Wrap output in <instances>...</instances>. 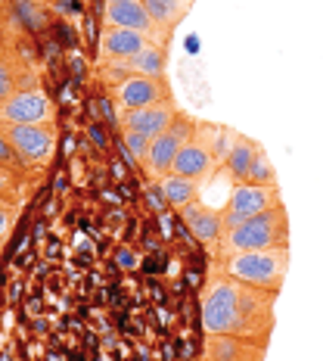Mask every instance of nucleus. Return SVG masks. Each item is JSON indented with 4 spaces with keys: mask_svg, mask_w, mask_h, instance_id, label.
Segmentation results:
<instances>
[{
    "mask_svg": "<svg viewBox=\"0 0 323 361\" xmlns=\"http://www.w3.org/2000/svg\"><path fill=\"white\" fill-rule=\"evenodd\" d=\"M199 318L205 334L270 343L277 327V293L249 287L212 265V277L199 296Z\"/></svg>",
    "mask_w": 323,
    "mask_h": 361,
    "instance_id": "f257e3e1",
    "label": "nucleus"
},
{
    "mask_svg": "<svg viewBox=\"0 0 323 361\" xmlns=\"http://www.w3.org/2000/svg\"><path fill=\"white\" fill-rule=\"evenodd\" d=\"M277 246H289V212L286 206L267 209V212L249 218V221L236 224V228L224 231L217 240V259H227L234 252H252V250H277Z\"/></svg>",
    "mask_w": 323,
    "mask_h": 361,
    "instance_id": "f03ea898",
    "label": "nucleus"
},
{
    "mask_svg": "<svg viewBox=\"0 0 323 361\" xmlns=\"http://www.w3.org/2000/svg\"><path fill=\"white\" fill-rule=\"evenodd\" d=\"M289 262H292L289 246H277V250H252V252H234L227 259H215V268L249 283V287L280 293L289 274Z\"/></svg>",
    "mask_w": 323,
    "mask_h": 361,
    "instance_id": "7ed1b4c3",
    "label": "nucleus"
},
{
    "mask_svg": "<svg viewBox=\"0 0 323 361\" xmlns=\"http://www.w3.org/2000/svg\"><path fill=\"white\" fill-rule=\"evenodd\" d=\"M221 134H224V128H217L212 122H199L196 131H193V137L186 140L184 149L177 153L171 171H175V175H184V178H199V180L215 175L217 162H221V144H217Z\"/></svg>",
    "mask_w": 323,
    "mask_h": 361,
    "instance_id": "20e7f679",
    "label": "nucleus"
},
{
    "mask_svg": "<svg viewBox=\"0 0 323 361\" xmlns=\"http://www.w3.org/2000/svg\"><path fill=\"white\" fill-rule=\"evenodd\" d=\"M0 134L16 147V153L25 159V165L41 175L44 169L53 159L56 149V125H13V122H0Z\"/></svg>",
    "mask_w": 323,
    "mask_h": 361,
    "instance_id": "39448f33",
    "label": "nucleus"
},
{
    "mask_svg": "<svg viewBox=\"0 0 323 361\" xmlns=\"http://www.w3.org/2000/svg\"><path fill=\"white\" fill-rule=\"evenodd\" d=\"M196 125H199V118H193V116H186V112H177V118L171 122L165 131L159 134V137L149 144V153H146V159L140 169L146 171V178L149 180H159L171 171V165H175L177 159V153L184 149V144L193 137V131H196Z\"/></svg>",
    "mask_w": 323,
    "mask_h": 361,
    "instance_id": "423d86ee",
    "label": "nucleus"
},
{
    "mask_svg": "<svg viewBox=\"0 0 323 361\" xmlns=\"http://www.w3.org/2000/svg\"><path fill=\"white\" fill-rule=\"evenodd\" d=\"M283 206L280 184H234L227 202L221 206L224 215V231L236 228V224L249 221V218L267 212V209Z\"/></svg>",
    "mask_w": 323,
    "mask_h": 361,
    "instance_id": "0eeeda50",
    "label": "nucleus"
},
{
    "mask_svg": "<svg viewBox=\"0 0 323 361\" xmlns=\"http://www.w3.org/2000/svg\"><path fill=\"white\" fill-rule=\"evenodd\" d=\"M112 97L118 103V112L153 106V103L171 100V85L168 78H149V75H127L118 85H112Z\"/></svg>",
    "mask_w": 323,
    "mask_h": 361,
    "instance_id": "6e6552de",
    "label": "nucleus"
},
{
    "mask_svg": "<svg viewBox=\"0 0 323 361\" xmlns=\"http://www.w3.org/2000/svg\"><path fill=\"white\" fill-rule=\"evenodd\" d=\"M56 118V106L44 90H19L0 103V122L13 125H47Z\"/></svg>",
    "mask_w": 323,
    "mask_h": 361,
    "instance_id": "1a4fd4ad",
    "label": "nucleus"
},
{
    "mask_svg": "<svg viewBox=\"0 0 323 361\" xmlns=\"http://www.w3.org/2000/svg\"><path fill=\"white\" fill-rule=\"evenodd\" d=\"M177 103L175 97L171 100H162V103H153V106H140V109H127V112H118V128L122 131H137L144 134L146 140H156L159 134L168 128L171 122L177 118Z\"/></svg>",
    "mask_w": 323,
    "mask_h": 361,
    "instance_id": "9d476101",
    "label": "nucleus"
},
{
    "mask_svg": "<svg viewBox=\"0 0 323 361\" xmlns=\"http://www.w3.org/2000/svg\"><path fill=\"white\" fill-rule=\"evenodd\" d=\"M106 22L109 28H131V32L146 35L156 44H168V32H162L146 13L144 4H106Z\"/></svg>",
    "mask_w": 323,
    "mask_h": 361,
    "instance_id": "9b49d317",
    "label": "nucleus"
},
{
    "mask_svg": "<svg viewBox=\"0 0 323 361\" xmlns=\"http://www.w3.org/2000/svg\"><path fill=\"white\" fill-rule=\"evenodd\" d=\"M267 343L243 340V336L205 334V358L208 361H265Z\"/></svg>",
    "mask_w": 323,
    "mask_h": 361,
    "instance_id": "f8f14e48",
    "label": "nucleus"
},
{
    "mask_svg": "<svg viewBox=\"0 0 323 361\" xmlns=\"http://www.w3.org/2000/svg\"><path fill=\"white\" fill-rule=\"evenodd\" d=\"M149 44L146 35L131 32V28H106L100 37V56L103 63H127Z\"/></svg>",
    "mask_w": 323,
    "mask_h": 361,
    "instance_id": "ddd939ff",
    "label": "nucleus"
},
{
    "mask_svg": "<svg viewBox=\"0 0 323 361\" xmlns=\"http://www.w3.org/2000/svg\"><path fill=\"white\" fill-rule=\"evenodd\" d=\"M180 218L186 221L190 234L199 240V243H208V246H217V240L224 234V215L221 209H212V206H202V202H193V206H184L177 209Z\"/></svg>",
    "mask_w": 323,
    "mask_h": 361,
    "instance_id": "4468645a",
    "label": "nucleus"
},
{
    "mask_svg": "<svg viewBox=\"0 0 323 361\" xmlns=\"http://www.w3.org/2000/svg\"><path fill=\"white\" fill-rule=\"evenodd\" d=\"M19 90H41L37 85V72L22 56L10 54L0 59V103H6Z\"/></svg>",
    "mask_w": 323,
    "mask_h": 361,
    "instance_id": "2eb2a0df",
    "label": "nucleus"
},
{
    "mask_svg": "<svg viewBox=\"0 0 323 361\" xmlns=\"http://www.w3.org/2000/svg\"><path fill=\"white\" fill-rule=\"evenodd\" d=\"M258 147L261 144H255L252 137L234 131V137H230V149H227V156H224V165H227L234 184H249V171H252V162H255Z\"/></svg>",
    "mask_w": 323,
    "mask_h": 361,
    "instance_id": "dca6fc26",
    "label": "nucleus"
},
{
    "mask_svg": "<svg viewBox=\"0 0 323 361\" xmlns=\"http://www.w3.org/2000/svg\"><path fill=\"white\" fill-rule=\"evenodd\" d=\"M159 190L165 193L168 206L184 209V206H193V202H199L202 180L199 178H184V175H175V171H168V175L159 180Z\"/></svg>",
    "mask_w": 323,
    "mask_h": 361,
    "instance_id": "f3484780",
    "label": "nucleus"
},
{
    "mask_svg": "<svg viewBox=\"0 0 323 361\" xmlns=\"http://www.w3.org/2000/svg\"><path fill=\"white\" fill-rule=\"evenodd\" d=\"M193 0H144L146 13L153 16V22L162 28V32H175V25L190 13Z\"/></svg>",
    "mask_w": 323,
    "mask_h": 361,
    "instance_id": "a211bd4d",
    "label": "nucleus"
},
{
    "mask_svg": "<svg viewBox=\"0 0 323 361\" xmlns=\"http://www.w3.org/2000/svg\"><path fill=\"white\" fill-rule=\"evenodd\" d=\"M16 4V22L19 25H25L28 32H44L47 28V6H44V0H13Z\"/></svg>",
    "mask_w": 323,
    "mask_h": 361,
    "instance_id": "6ab92c4d",
    "label": "nucleus"
},
{
    "mask_svg": "<svg viewBox=\"0 0 323 361\" xmlns=\"http://www.w3.org/2000/svg\"><path fill=\"white\" fill-rule=\"evenodd\" d=\"M0 169L10 171V175H16V178H22V180H28V184H32V180L37 178L34 171L25 165V159H22V156L16 153V147H13L10 140L4 137V134H0Z\"/></svg>",
    "mask_w": 323,
    "mask_h": 361,
    "instance_id": "aec40b11",
    "label": "nucleus"
},
{
    "mask_svg": "<svg viewBox=\"0 0 323 361\" xmlns=\"http://www.w3.org/2000/svg\"><path fill=\"white\" fill-rule=\"evenodd\" d=\"M25 197H28V180H22V178L0 169V202L19 209L22 202H25Z\"/></svg>",
    "mask_w": 323,
    "mask_h": 361,
    "instance_id": "412c9836",
    "label": "nucleus"
},
{
    "mask_svg": "<svg viewBox=\"0 0 323 361\" xmlns=\"http://www.w3.org/2000/svg\"><path fill=\"white\" fill-rule=\"evenodd\" d=\"M249 184H280L277 180V171L274 165H270L265 147H258V153H255V162H252V171H249Z\"/></svg>",
    "mask_w": 323,
    "mask_h": 361,
    "instance_id": "4be33fe9",
    "label": "nucleus"
},
{
    "mask_svg": "<svg viewBox=\"0 0 323 361\" xmlns=\"http://www.w3.org/2000/svg\"><path fill=\"white\" fill-rule=\"evenodd\" d=\"M122 131V128H118ZM149 144L153 140H146L144 134H137V131H122V147L131 153V159H134V165H144V159H146V153H149Z\"/></svg>",
    "mask_w": 323,
    "mask_h": 361,
    "instance_id": "5701e85b",
    "label": "nucleus"
},
{
    "mask_svg": "<svg viewBox=\"0 0 323 361\" xmlns=\"http://www.w3.org/2000/svg\"><path fill=\"white\" fill-rule=\"evenodd\" d=\"M13 218H16V209H13V206H4V202H0V250H4V243L10 240Z\"/></svg>",
    "mask_w": 323,
    "mask_h": 361,
    "instance_id": "b1692460",
    "label": "nucleus"
},
{
    "mask_svg": "<svg viewBox=\"0 0 323 361\" xmlns=\"http://www.w3.org/2000/svg\"><path fill=\"white\" fill-rule=\"evenodd\" d=\"M10 54H13V47H10V41H6V32H4L0 35V59L10 56Z\"/></svg>",
    "mask_w": 323,
    "mask_h": 361,
    "instance_id": "393cba45",
    "label": "nucleus"
},
{
    "mask_svg": "<svg viewBox=\"0 0 323 361\" xmlns=\"http://www.w3.org/2000/svg\"><path fill=\"white\" fill-rule=\"evenodd\" d=\"M10 6H13V0H0V16H4V13L10 10Z\"/></svg>",
    "mask_w": 323,
    "mask_h": 361,
    "instance_id": "a878e982",
    "label": "nucleus"
},
{
    "mask_svg": "<svg viewBox=\"0 0 323 361\" xmlns=\"http://www.w3.org/2000/svg\"><path fill=\"white\" fill-rule=\"evenodd\" d=\"M106 4H144V0H106Z\"/></svg>",
    "mask_w": 323,
    "mask_h": 361,
    "instance_id": "bb28decb",
    "label": "nucleus"
},
{
    "mask_svg": "<svg viewBox=\"0 0 323 361\" xmlns=\"http://www.w3.org/2000/svg\"><path fill=\"white\" fill-rule=\"evenodd\" d=\"M6 32V22H4V16H0V35H4Z\"/></svg>",
    "mask_w": 323,
    "mask_h": 361,
    "instance_id": "cd10ccee",
    "label": "nucleus"
},
{
    "mask_svg": "<svg viewBox=\"0 0 323 361\" xmlns=\"http://www.w3.org/2000/svg\"><path fill=\"white\" fill-rule=\"evenodd\" d=\"M202 361H208V358H202Z\"/></svg>",
    "mask_w": 323,
    "mask_h": 361,
    "instance_id": "c85d7f7f",
    "label": "nucleus"
}]
</instances>
